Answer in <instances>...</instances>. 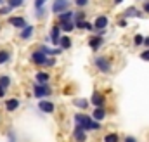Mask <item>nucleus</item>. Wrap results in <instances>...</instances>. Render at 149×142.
I'll list each match as a JSON object with an SVG mask.
<instances>
[{
	"label": "nucleus",
	"instance_id": "f257e3e1",
	"mask_svg": "<svg viewBox=\"0 0 149 142\" xmlns=\"http://www.w3.org/2000/svg\"><path fill=\"white\" fill-rule=\"evenodd\" d=\"M74 121L76 125L83 127L85 130H99V121L88 118L87 114H74Z\"/></svg>",
	"mask_w": 149,
	"mask_h": 142
},
{
	"label": "nucleus",
	"instance_id": "f03ea898",
	"mask_svg": "<svg viewBox=\"0 0 149 142\" xmlns=\"http://www.w3.org/2000/svg\"><path fill=\"white\" fill-rule=\"evenodd\" d=\"M33 94H35V97H47V95H50V87H47V83H38L33 87Z\"/></svg>",
	"mask_w": 149,
	"mask_h": 142
},
{
	"label": "nucleus",
	"instance_id": "7ed1b4c3",
	"mask_svg": "<svg viewBox=\"0 0 149 142\" xmlns=\"http://www.w3.org/2000/svg\"><path fill=\"white\" fill-rule=\"evenodd\" d=\"M68 7H70V2L68 0H56L52 3V12L54 14H63V12L68 10Z\"/></svg>",
	"mask_w": 149,
	"mask_h": 142
},
{
	"label": "nucleus",
	"instance_id": "20e7f679",
	"mask_svg": "<svg viewBox=\"0 0 149 142\" xmlns=\"http://www.w3.org/2000/svg\"><path fill=\"white\" fill-rule=\"evenodd\" d=\"M95 66H97V70L102 71V73H109L111 71V64H109L108 57H102V56L95 57Z\"/></svg>",
	"mask_w": 149,
	"mask_h": 142
},
{
	"label": "nucleus",
	"instance_id": "39448f33",
	"mask_svg": "<svg viewBox=\"0 0 149 142\" xmlns=\"http://www.w3.org/2000/svg\"><path fill=\"white\" fill-rule=\"evenodd\" d=\"M47 61H49V59H47V54H43L42 50H37V52L31 54V63H35L38 66H45Z\"/></svg>",
	"mask_w": 149,
	"mask_h": 142
},
{
	"label": "nucleus",
	"instance_id": "423d86ee",
	"mask_svg": "<svg viewBox=\"0 0 149 142\" xmlns=\"http://www.w3.org/2000/svg\"><path fill=\"white\" fill-rule=\"evenodd\" d=\"M73 135H74V139H76L78 142H85V128L80 127V125H76V127H74Z\"/></svg>",
	"mask_w": 149,
	"mask_h": 142
},
{
	"label": "nucleus",
	"instance_id": "0eeeda50",
	"mask_svg": "<svg viewBox=\"0 0 149 142\" xmlns=\"http://www.w3.org/2000/svg\"><path fill=\"white\" fill-rule=\"evenodd\" d=\"M90 101H92V104H94V106L102 107V104H104V101H106V99H104V95H102V94L95 92V94L92 95V99H90Z\"/></svg>",
	"mask_w": 149,
	"mask_h": 142
},
{
	"label": "nucleus",
	"instance_id": "6e6552de",
	"mask_svg": "<svg viewBox=\"0 0 149 142\" xmlns=\"http://www.w3.org/2000/svg\"><path fill=\"white\" fill-rule=\"evenodd\" d=\"M40 111H43V113H54V104L52 102H49V101H40Z\"/></svg>",
	"mask_w": 149,
	"mask_h": 142
},
{
	"label": "nucleus",
	"instance_id": "1a4fd4ad",
	"mask_svg": "<svg viewBox=\"0 0 149 142\" xmlns=\"http://www.w3.org/2000/svg\"><path fill=\"white\" fill-rule=\"evenodd\" d=\"M94 26H95V30H104L108 26V17L106 16H99L97 21L94 23Z\"/></svg>",
	"mask_w": 149,
	"mask_h": 142
},
{
	"label": "nucleus",
	"instance_id": "9d476101",
	"mask_svg": "<svg viewBox=\"0 0 149 142\" xmlns=\"http://www.w3.org/2000/svg\"><path fill=\"white\" fill-rule=\"evenodd\" d=\"M17 107H19V99H9V101L5 102V109H7L9 113L16 111Z\"/></svg>",
	"mask_w": 149,
	"mask_h": 142
},
{
	"label": "nucleus",
	"instance_id": "9b49d317",
	"mask_svg": "<svg viewBox=\"0 0 149 142\" xmlns=\"http://www.w3.org/2000/svg\"><path fill=\"white\" fill-rule=\"evenodd\" d=\"M123 16H125V17H142V12H139L135 7H128Z\"/></svg>",
	"mask_w": 149,
	"mask_h": 142
},
{
	"label": "nucleus",
	"instance_id": "f8f14e48",
	"mask_svg": "<svg viewBox=\"0 0 149 142\" xmlns=\"http://www.w3.org/2000/svg\"><path fill=\"white\" fill-rule=\"evenodd\" d=\"M9 23H10L12 26H16V28H26V23H24L23 17H10Z\"/></svg>",
	"mask_w": 149,
	"mask_h": 142
},
{
	"label": "nucleus",
	"instance_id": "ddd939ff",
	"mask_svg": "<svg viewBox=\"0 0 149 142\" xmlns=\"http://www.w3.org/2000/svg\"><path fill=\"white\" fill-rule=\"evenodd\" d=\"M101 43H102V38H101V36H94V38L88 40V45H90L92 50H97V49L101 47Z\"/></svg>",
	"mask_w": 149,
	"mask_h": 142
},
{
	"label": "nucleus",
	"instance_id": "4468645a",
	"mask_svg": "<svg viewBox=\"0 0 149 142\" xmlns=\"http://www.w3.org/2000/svg\"><path fill=\"white\" fill-rule=\"evenodd\" d=\"M104 116H106V111H104V107H95V111H94L92 118H94L95 121H101V120H104Z\"/></svg>",
	"mask_w": 149,
	"mask_h": 142
},
{
	"label": "nucleus",
	"instance_id": "2eb2a0df",
	"mask_svg": "<svg viewBox=\"0 0 149 142\" xmlns=\"http://www.w3.org/2000/svg\"><path fill=\"white\" fill-rule=\"evenodd\" d=\"M59 31H61V28H59V26H54V28H52V31H50V38H52V42H54V43H59V40H61V38H59Z\"/></svg>",
	"mask_w": 149,
	"mask_h": 142
},
{
	"label": "nucleus",
	"instance_id": "dca6fc26",
	"mask_svg": "<svg viewBox=\"0 0 149 142\" xmlns=\"http://www.w3.org/2000/svg\"><path fill=\"white\" fill-rule=\"evenodd\" d=\"M74 14L73 12H70V10H66V12H63V14H59V21L61 23H68V21H71V17H73Z\"/></svg>",
	"mask_w": 149,
	"mask_h": 142
},
{
	"label": "nucleus",
	"instance_id": "f3484780",
	"mask_svg": "<svg viewBox=\"0 0 149 142\" xmlns=\"http://www.w3.org/2000/svg\"><path fill=\"white\" fill-rule=\"evenodd\" d=\"M33 30H35L33 26H26V28H23V31H21V38H24V40L30 38V36L33 35Z\"/></svg>",
	"mask_w": 149,
	"mask_h": 142
},
{
	"label": "nucleus",
	"instance_id": "a211bd4d",
	"mask_svg": "<svg viewBox=\"0 0 149 142\" xmlns=\"http://www.w3.org/2000/svg\"><path fill=\"white\" fill-rule=\"evenodd\" d=\"M37 81L38 83H47L49 81V73H37Z\"/></svg>",
	"mask_w": 149,
	"mask_h": 142
},
{
	"label": "nucleus",
	"instance_id": "6ab92c4d",
	"mask_svg": "<svg viewBox=\"0 0 149 142\" xmlns=\"http://www.w3.org/2000/svg\"><path fill=\"white\" fill-rule=\"evenodd\" d=\"M74 24L73 21H68V23H61V30H64V31H71V30H74Z\"/></svg>",
	"mask_w": 149,
	"mask_h": 142
},
{
	"label": "nucleus",
	"instance_id": "aec40b11",
	"mask_svg": "<svg viewBox=\"0 0 149 142\" xmlns=\"http://www.w3.org/2000/svg\"><path fill=\"white\" fill-rule=\"evenodd\" d=\"M73 104L78 106V107H81V109H85V107L88 106V101H87V99H74Z\"/></svg>",
	"mask_w": 149,
	"mask_h": 142
},
{
	"label": "nucleus",
	"instance_id": "412c9836",
	"mask_svg": "<svg viewBox=\"0 0 149 142\" xmlns=\"http://www.w3.org/2000/svg\"><path fill=\"white\" fill-rule=\"evenodd\" d=\"M59 43H61L63 49H70V47H71V40H70L68 36H63V38L59 40Z\"/></svg>",
	"mask_w": 149,
	"mask_h": 142
},
{
	"label": "nucleus",
	"instance_id": "4be33fe9",
	"mask_svg": "<svg viewBox=\"0 0 149 142\" xmlns=\"http://www.w3.org/2000/svg\"><path fill=\"white\" fill-rule=\"evenodd\" d=\"M40 50H42V52H43V54H47V56H57V54H59V52H61V50H59V49H57V50H52V49H49V47H42V49H40Z\"/></svg>",
	"mask_w": 149,
	"mask_h": 142
},
{
	"label": "nucleus",
	"instance_id": "5701e85b",
	"mask_svg": "<svg viewBox=\"0 0 149 142\" xmlns=\"http://www.w3.org/2000/svg\"><path fill=\"white\" fill-rule=\"evenodd\" d=\"M104 142H120V137H118V134H108L104 137Z\"/></svg>",
	"mask_w": 149,
	"mask_h": 142
},
{
	"label": "nucleus",
	"instance_id": "b1692460",
	"mask_svg": "<svg viewBox=\"0 0 149 142\" xmlns=\"http://www.w3.org/2000/svg\"><path fill=\"white\" fill-rule=\"evenodd\" d=\"M0 85H2L3 88H7V87L10 85V78H9V76H0Z\"/></svg>",
	"mask_w": 149,
	"mask_h": 142
},
{
	"label": "nucleus",
	"instance_id": "393cba45",
	"mask_svg": "<svg viewBox=\"0 0 149 142\" xmlns=\"http://www.w3.org/2000/svg\"><path fill=\"white\" fill-rule=\"evenodd\" d=\"M7 61H9V52L7 50H0V64H3Z\"/></svg>",
	"mask_w": 149,
	"mask_h": 142
},
{
	"label": "nucleus",
	"instance_id": "a878e982",
	"mask_svg": "<svg viewBox=\"0 0 149 142\" xmlns=\"http://www.w3.org/2000/svg\"><path fill=\"white\" fill-rule=\"evenodd\" d=\"M9 2V7H12V9H16V7H21L23 5V0H7Z\"/></svg>",
	"mask_w": 149,
	"mask_h": 142
},
{
	"label": "nucleus",
	"instance_id": "bb28decb",
	"mask_svg": "<svg viewBox=\"0 0 149 142\" xmlns=\"http://www.w3.org/2000/svg\"><path fill=\"white\" fill-rule=\"evenodd\" d=\"M144 40H146V38H144L142 35H135L134 36V45H142Z\"/></svg>",
	"mask_w": 149,
	"mask_h": 142
},
{
	"label": "nucleus",
	"instance_id": "cd10ccee",
	"mask_svg": "<svg viewBox=\"0 0 149 142\" xmlns=\"http://www.w3.org/2000/svg\"><path fill=\"white\" fill-rule=\"evenodd\" d=\"M45 2H47V0H35V7H37V9H42Z\"/></svg>",
	"mask_w": 149,
	"mask_h": 142
},
{
	"label": "nucleus",
	"instance_id": "c85d7f7f",
	"mask_svg": "<svg viewBox=\"0 0 149 142\" xmlns=\"http://www.w3.org/2000/svg\"><path fill=\"white\" fill-rule=\"evenodd\" d=\"M74 3L78 7H83V5H87V0H74Z\"/></svg>",
	"mask_w": 149,
	"mask_h": 142
},
{
	"label": "nucleus",
	"instance_id": "c756f323",
	"mask_svg": "<svg viewBox=\"0 0 149 142\" xmlns=\"http://www.w3.org/2000/svg\"><path fill=\"white\" fill-rule=\"evenodd\" d=\"M141 57H142L144 61H149V50H144V52L141 54Z\"/></svg>",
	"mask_w": 149,
	"mask_h": 142
},
{
	"label": "nucleus",
	"instance_id": "7c9ffc66",
	"mask_svg": "<svg viewBox=\"0 0 149 142\" xmlns=\"http://www.w3.org/2000/svg\"><path fill=\"white\" fill-rule=\"evenodd\" d=\"M10 9H12V7H2V9H0V14H9Z\"/></svg>",
	"mask_w": 149,
	"mask_h": 142
},
{
	"label": "nucleus",
	"instance_id": "2f4dec72",
	"mask_svg": "<svg viewBox=\"0 0 149 142\" xmlns=\"http://www.w3.org/2000/svg\"><path fill=\"white\" fill-rule=\"evenodd\" d=\"M3 95H5V88H3V87H2V85H0V99H2V97H3Z\"/></svg>",
	"mask_w": 149,
	"mask_h": 142
},
{
	"label": "nucleus",
	"instance_id": "473e14b6",
	"mask_svg": "<svg viewBox=\"0 0 149 142\" xmlns=\"http://www.w3.org/2000/svg\"><path fill=\"white\" fill-rule=\"evenodd\" d=\"M118 24H120V26H127V21H125V19H121V21H120Z\"/></svg>",
	"mask_w": 149,
	"mask_h": 142
},
{
	"label": "nucleus",
	"instance_id": "72a5a7b5",
	"mask_svg": "<svg viewBox=\"0 0 149 142\" xmlns=\"http://www.w3.org/2000/svg\"><path fill=\"white\" fill-rule=\"evenodd\" d=\"M125 142H135V139H134V137H127V139H125Z\"/></svg>",
	"mask_w": 149,
	"mask_h": 142
},
{
	"label": "nucleus",
	"instance_id": "f704fd0d",
	"mask_svg": "<svg viewBox=\"0 0 149 142\" xmlns=\"http://www.w3.org/2000/svg\"><path fill=\"white\" fill-rule=\"evenodd\" d=\"M144 45H146V47H149V36H146V40H144Z\"/></svg>",
	"mask_w": 149,
	"mask_h": 142
},
{
	"label": "nucleus",
	"instance_id": "c9c22d12",
	"mask_svg": "<svg viewBox=\"0 0 149 142\" xmlns=\"http://www.w3.org/2000/svg\"><path fill=\"white\" fill-rule=\"evenodd\" d=\"M144 10H146V12H149V2L146 3V5H144Z\"/></svg>",
	"mask_w": 149,
	"mask_h": 142
},
{
	"label": "nucleus",
	"instance_id": "e433bc0d",
	"mask_svg": "<svg viewBox=\"0 0 149 142\" xmlns=\"http://www.w3.org/2000/svg\"><path fill=\"white\" fill-rule=\"evenodd\" d=\"M121 2H123V0H114V3H121Z\"/></svg>",
	"mask_w": 149,
	"mask_h": 142
},
{
	"label": "nucleus",
	"instance_id": "4c0bfd02",
	"mask_svg": "<svg viewBox=\"0 0 149 142\" xmlns=\"http://www.w3.org/2000/svg\"><path fill=\"white\" fill-rule=\"evenodd\" d=\"M0 2H2V0H0Z\"/></svg>",
	"mask_w": 149,
	"mask_h": 142
}]
</instances>
